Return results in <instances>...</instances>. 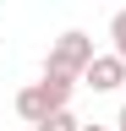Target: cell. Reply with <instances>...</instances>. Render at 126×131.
Masks as SVG:
<instances>
[{"label": "cell", "instance_id": "6da1fadb", "mask_svg": "<svg viewBox=\"0 0 126 131\" xmlns=\"http://www.w3.org/2000/svg\"><path fill=\"white\" fill-rule=\"evenodd\" d=\"M93 55H99V49H93V38H88V33H82V27H66V33H60V38L50 44V55H44V71H66V77H82Z\"/></svg>", "mask_w": 126, "mask_h": 131}, {"label": "cell", "instance_id": "7a4b0ae2", "mask_svg": "<svg viewBox=\"0 0 126 131\" xmlns=\"http://www.w3.org/2000/svg\"><path fill=\"white\" fill-rule=\"evenodd\" d=\"M82 88L88 93H115V88H126V60L110 49V55H93L88 60V71H82Z\"/></svg>", "mask_w": 126, "mask_h": 131}, {"label": "cell", "instance_id": "3957f363", "mask_svg": "<svg viewBox=\"0 0 126 131\" xmlns=\"http://www.w3.org/2000/svg\"><path fill=\"white\" fill-rule=\"evenodd\" d=\"M50 109H60V104H55V93H50V82H44V77H38V82H27V88L17 93V115H22L27 126H38Z\"/></svg>", "mask_w": 126, "mask_h": 131}, {"label": "cell", "instance_id": "277c9868", "mask_svg": "<svg viewBox=\"0 0 126 131\" xmlns=\"http://www.w3.org/2000/svg\"><path fill=\"white\" fill-rule=\"evenodd\" d=\"M33 131H82V120H77V115H71L66 104H60V109H50V115H44V120H38Z\"/></svg>", "mask_w": 126, "mask_h": 131}, {"label": "cell", "instance_id": "5b68a950", "mask_svg": "<svg viewBox=\"0 0 126 131\" xmlns=\"http://www.w3.org/2000/svg\"><path fill=\"white\" fill-rule=\"evenodd\" d=\"M110 49L126 60V11H115V16H110Z\"/></svg>", "mask_w": 126, "mask_h": 131}, {"label": "cell", "instance_id": "8992f818", "mask_svg": "<svg viewBox=\"0 0 126 131\" xmlns=\"http://www.w3.org/2000/svg\"><path fill=\"white\" fill-rule=\"evenodd\" d=\"M115 126H121V131H126V104H121V115H115Z\"/></svg>", "mask_w": 126, "mask_h": 131}, {"label": "cell", "instance_id": "52a82bcc", "mask_svg": "<svg viewBox=\"0 0 126 131\" xmlns=\"http://www.w3.org/2000/svg\"><path fill=\"white\" fill-rule=\"evenodd\" d=\"M82 131H121V126H82Z\"/></svg>", "mask_w": 126, "mask_h": 131}, {"label": "cell", "instance_id": "ba28073f", "mask_svg": "<svg viewBox=\"0 0 126 131\" xmlns=\"http://www.w3.org/2000/svg\"><path fill=\"white\" fill-rule=\"evenodd\" d=\"M0 6H6V0H0Z\"/></svg>", "mask_w": 126, "mask_h": 131}]
</instances>
